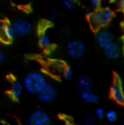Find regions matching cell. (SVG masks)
I'll return each mask as SVG.
<instances>
[{"mask_svg":"<svg viewBox=\"0 0 124 125\" xmlns=\"http://www.w3.org/2000/svg\"><path fill=\"white\" fill-rule=\"evenodd\" d=\"M47 82L48 81L46 77L43 73L38 71H32L24 77L22 84L27 92L37 95L39 91L44 87Z\"/></svg>","mask_w":124,"mask_h":125,"instance_id":"6da1fadb","label":"cell"},{"mask_svg":"<svg viewBox=\"0 0 124 125\" xmlns=\"http://www.w3.org/2000/svg\"><path fill=\"white\" fill-rule=\"evenodd\" d=\"M112 18V11L108 8H100L90 14L89 23L94 29L106 25Z\"/></svg>","mask_w":124,"mask_h":125,"instance_id":"7a4b0ae2","label":"cell"},{"mask_svg":"<svg viewBox=\"0 0 124 125\" xmlns=\"http://www.w3.org/2000/svg\"><path fill=\"white\" fill-rule=\"evenodd\" d=\"M28 125H50L51 119L44 110L36 109L28 116Z\"/></svg>","mask_w":124,"mask_h":125,"instance_id":"3957f363","label":"cell"},{"mask_svg":"<svg viewBox=\"0 0 124 125\" xmlns=\"http://www.w3.org/2000/svg\"><path fill=\"white\" fill-rule=\"evenodd\" d=\"M14 31H15V37L23 38L29 35L32 31V25L29 21L24 18H19L14 21L11 24Z\"/></svg>","mask_w":124,"mask_h":125,"instance_id":"277c9868","label":"cell"},{"mask_svg":"<svg viewBox=\"0 0 124 125\" xmlns=\"http://www.w3.org/2000/svg\"><path fill=\"white\" fill-rule=\"evenodd\" d=\"M57 95V90L55 89V85L52 83L47 82L44 87L39 91L37 96L38 99L42 102V103H50L54 101L56 98Z\"/></svg>","mask_w":124,"mask_h":125,"instance_id":"5b68a950","label":"cell"},{"mask_svg":"<svg viewBox=\"0 0 124 125\" xmlns=\"http://www.w3.org/2000/svg\"><path fill=\"white\" fill-rule=\"evenodd\" d=\"M66 53L71 58L79 59L84 54L85 47L83 43L80 42L79 40H71L66 44Z\"/></svg>","mask_w":124,"mask_h":125,"instance_id":"8992f818","label":"cell"},{"mask_svg":"<svg viewBox=\"0 0 124 125\" xmlns=\"http://www.w3.org/2000/svg\"><path fill=\"white\" fill-rule=\"evenodd\" d=\"M110 94L111 99L116 103L124 105V91L119 77H116L113 81L112 85L110 89Z\"/></svg>","mask_w":124,"mask_h":125,"instance_id":"52a82bcc","label":"cell"},{"mask_svg":"<svg viewBox=\"0 0 124 125\" xmlns=\"http://www.w3.org/2000/svg\"><path fill=\"white\" fill-rule=\"evenodd\" d=\"M66 65L63 61L59 60L51 61L47 64L46 71L49 75L55 77H60L63 76V73Z\"/></svg>","mask_w":124,"mask_h":125,"instance_id":"ba28073f","label":"cell"},{"mask_svg":"<svg viewBox=\"0 0 124 125\" xmlns=\"http://www.w3.org/2000/svg\"><path fill=\"white\" fill-rule=\"evenodd\" d=\"M76 89L80 93L83 91L92 90L94 88V82L92 78L88 75H82L77 78L76 82Z\"/></svg>","mask_w":124,"mask_h":125,"instance_id":"9c48e42d","label":"cell"},{"mask_svg":"<svg viewBox=\"0 0 124 125\" xmlns=\"http://www.w3.org/2000/svg\"><path fill=\"white\" fill-rule=\"evenodd\" d=\"M113 41L114 40H113V37L111 33L106 30H100L96 34V42H97L98 45L102 49L107 46L111 43H112Z\"/></svg>","mask_w":124,"mask_h":125,"instance_id":"30bf717a","label":"cell"},{"mask_svg":"<svg viewBox=\"0 0 124 125\" xmlns=\"http://www.w3.org/2000/svg\"><path fill=\"white\" fill-rule=\"evenodd\" d=\"M103 50L105 55L110 60H116L121 55V48L114 41L103 48Z\"/></svg>","mask_w":124,"mask_h":125,"instance_id":"8fae6325","label":"cell"},{"mask_svg":"<svg viewBox=\"0 0 124 125\" xmlns=\"http://www.w3.org/2000/svg\"><path fill=\"white\" fill-rule=\"evenodd\" d=\"M23 89L24 87L21 82H20L18 80H14L12 82L11 88H10V90L9 92L10 97L15 101H17V100H20Z\"/></svg>","mask_w":124,"mask_h":125,"instance_id":"7c38bea8","label":"cell"},{"mask_svg":"<svg viewBox=\"0 0 124 125\" xmlns=\"http://www.w3.org/2000/svg\"><path fill=\"white\" fill-rule=\"evenodd\" d=\"M81 98L84 102L90 105H95L99 102V96L92 90L81 92Z\"/></svg>","mask_w":124,"mask_h":125,"instance_id":"4fadbf2b","label":"cell"},{"mask_svg":"<svg viewBox=\"0 0 124 125\" xmlns=\"http://www.w3.org/2000/svg\"><path fill=\"white\" fill-rule=\"evenodd\" d=\"M51 39L46 32H43L39 37V44L42 48L48 49L51 46Z\"/></svg>","mask_w":124,"mask_h":125,"instance_id":"5bb4252c","label":"cell"},{"mask_svg":"<svg viewBox=\"0 0 124 125\" xmlns=\"http://www.w3.org/2000/svg\"><path fill=\"white\" fill-rule=\"evenodd\" d=\"M4 35H5V38H6L7 42H10V41H11V40H13L14 38L15 37V31H14L11 24H9V23L6 24V26H5Z\"/></svg>","mask_w":124,"mask_h":125,"instance_id":"9a60e30c","label":"cell"},{"mask_svg":"<svg viewBox=\"0 0 124 125\" xmlns=\"http://www.w3.org/2000/svg\"><path fill=\"white\" fill-rule=\"evenodd\" d=\"M106 120L109 123H115L116 122L118 118L117 113H116V111L114 110H108L107 112H105V117Z\"/></svg>","mask_w":124,"mask_h":125,"instance_id":"2e32d148","label":"cell"},{"mask_svg":"<svg viewBox=\"0 0 124 125\" xmlns=\"http://www.w3.org/2000/svg\"><path fill=\"white\" fill-rule=\"evenodd\" d=\"M96 121L95 116L93 115L92 113H88L85 114L84 118H83V125H94V123Z\"/></svg>","mask_w":124,"mask_h":125,"instance_id":"e0dca14e","label":"cell"},{"mask_svg":"<svg viewBox=\"0 0 124 125\" xmlns=\"http://www.w3.org/2000/svg\"><path fill=\"white\" fill-rule=\"evenodd\" d=\"M7 22L3 21H0V40L3 41V43H7L6 38H5L4 31H5V26H6Z\"/></svg>","mask_w":124,"mask_h":125,"instance_id":"ac0fdd59","label":"cell"},{"mask_svg":"<svg viewBox=\"0 0 124 125\" xmlns=\"http://www.w3.org/2000/svg\"><path fill=\"white\" fill-rule=\"evenodd\" d=\"M73 74H74L73 73V70L71 67L66 66L64 70V73H63V77L66 79H67V80H69V79H71L73 77Z\"/></svg>","mask_w":124,"mask_h":125,"instance_id":"d6986e66","label":"cell"},{"mask_svg":"<svg viewBox=\"0 0 124 125\" xmlns=\"http://www.w3.org/2000/svg\"><path fill=\"white\" fill-rule=\"evenodd\" d=\"M64 6L67 10H72L76 5V0H61Z\"/></svg>","mask_w":124,"mask_h":125,"instance_id":"ffe728a7","label":"cell"},{"mask_svg":"<svg viewBox=\"0 0 124 125\" xmlns=\"http://www.w3.org/2000/svg\"><path fill=\"white\" fill-rule=\"evenodd\" d=\"M94 116H95L96 118L98 119H104L105 117V111L103 108L99 107V108H97L95 110V113H94Z\"/></svg>","mask_w":124,"mask_h":125,"instance_id":"44dd1931","label":"cell"},{"mask_svg":"<svg viewBox=\"0 0 124 125\" xmlns=\"http://www.w3.org/2000/svg\"><path fill=\"white\" fill-rule=\"evenodd\" d=\"M101 0H91L90 1V3L93 7H99L100 5Z\"/></svg>","mask_w":124,"mask_h":125,"instance_id":"7402d4cb","label":"cell"},{"mask_svg":"<svg viewBox=\"0 0 124 125\" xmlns=\"http://www.w3.org/2000/svg\"><path fill=\"white\" fill-rule=\"evenodd\" d=\"M117 5L120 9H124V0H117Z\"/></svg>","mask_w":124,"mask_h":125,"instance_id":"603a6c76","label":"cell"},{"mask_svg":"<svg viewBox=\"0 0 124 125\" xmlns=\"http://www.w3.org/2000/svg\"><path fill=\"white\" fill-rule=\"evenodd\" d=\"M3 61H4V54H3V51L0 50V65L3 62Z\"/></svg>","mask_w":124,"mask_h":125,"instance_id":"cb8c5ba5","label":"cell"},{"mask_svg":"<svg viewBox=\"0 0 124 125\" xmlns=\"http://www.w3.org/2000/svg\"><path fill=\"white\" fill-rule=\"evenodd\" d=\"M66 125H73V124H71V122H66Z\"/></svg>","mask_w":124,"mask_h":125,"instance_id":"d4e9b609","label":"cell"},{"mask_svg":"<svg viewBox=\"0 0 124 125\" xmlns=\"http://www.w3.org/2000/svg\"><path fill=\"white\" fill-rule=\"evenodd\" d=\"M123 50H124V46H123Z\"/></svg>","mask_w":124,"mask_h":125,"instance_id":"484cf974","label":"cell"}]
</instances>
